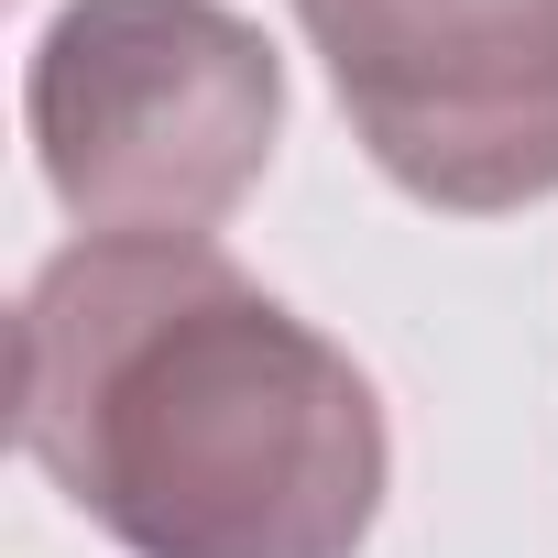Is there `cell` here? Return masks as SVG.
I'll list each match as a JSON object with an SVG mask.
<instances>
[{
  "instance_id": "1",
  "label": "cell",
  "mask_w": 558,
  "mask_h": 558,
  "mask_svg": "<svg viewBox=\"0 0 558 558\" xmlns=\"http://www.w3.org/2000/svg\"><path fill=\"white\" fill-rule=\"evenodd\" d=\"M23 460L132 558H362L373 373L219 241H66L12 318Z\"/></svg>"
},
{
  "instance_id": "3",
  "label": "cell",
  "mask_w": 558,
  "mask_h": 558,
  "mask_svg": "<svg viewBox=\"0 0 558 558\" xmlns=\"http://www.w3.org/2000/svg\"><path fill=\"white\" fill-rule=\"evenodd\" d=\"M351 143L449 219L558 197V0H286Z\"/></svg>"
},
{
  "instance_id": "2",
  "label": "cell",
  "mask_w": 558,
  "mask_h": 558,
  "mask_svg": "<svg viewBox=\"0 0 558 558\" xmlns=\"http://www.w3.org/2000/svg\"><path fill=\"white\" fill-rule=\"evenodd\" d=\"M23 121L88 241H208L286 143V56L230 0H66Z\"/></svg>"
}]
</instances>
